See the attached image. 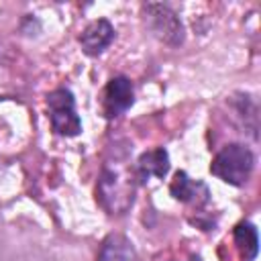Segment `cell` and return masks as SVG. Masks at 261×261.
Masks as SVG:
<instances>
[{
  "label": "cell",
  "mask_w": 261,
  "mask_h": 261,
  "mask_svg": "<svg viewBox=\"0 0 261 261\" xmlns=\"http://www.w3.org/2000/svg\"><path fill=\"white\" fill-rule=\"evenodd\" d=\"M49 120L55 133L63 137H75L82 130V120L75 112V102L69 90L59 88L47 96Z\"/></svg>",
  "instance_id": "obj_4"
},
{
  "label": "cell",
  "mask_w": 261,
  "mask_h": 261,
  "mask_svg": "<svg viewBox=\"0 0 261 261\" xmlns=\"http://www.w3.org/2000/svg\"><path fill=\"white\" fill-rule=\"evenodd\" d=\"M98 200L108 214H124L135 200V173L124 159L106 161L98 179Z\"/></svg>",
  "instance_id": "obj_1"
},
{
  "label": "cell",
  "mask_w": 261,
  "mask_h": 261,
  "mask_svg": "<svg viewBox=\"0 0 261 261\" xmlns=\"http://www.w3.org/2000/svg\"><path fill=\"white\" fill-rule=\"evenodd\" d=\"M143 16L147 29L165 45L177 47L184 41V24L179 16L165 4H145Z\"/></svg>",
  "instance_id": "obj_3"
},
{
  "label": "cell",
  "mask_w": 261,
  "mask_h": 261,
  "mask_svg": "<svg viewBox=\"0 0 261 261\" xmlns=\"http://www.w3.org/2000/svg\"><path fill=\"white\" fill-rule=\"evenodd\" d=\"M190 261H200V259H198V257H192V259H190Z\"/></svg>",
  "instance_id": "obj_11"
},
{
  "label": "cell",
  "mask_w": 261,
  "mask_h": 261,
  "mask_svg": "<svg viewBox=\"0 0 261 261\" xmlns=\"http://www.w3.org/2000/svg\"><path fill=\"white\" fill-rule=\"evenodd\" d=\"M133 100H135V90H133L130 80L124 75H116L104 88V98H102L104 114L108 118L120 116L133 106Z\"/></svg>",
  "instance_id": "obj_5"
},
{
  "label": "cell",
  "mask_w": 261,
  "mask_h": 261,
  "mask_svg": "<svg viewBox=\"0 0 261 261\" xmlns=\"http://www.w3.org/2000/svg\"><path fill=\"white\" fill-rule=\"evenodd\" d=\"M167 171H169V157L167 151L161 147L143 153L137 161V177L143 181L149 177H165Z\"/></svg>",
  "instance_id": "obj_8"
},
{
  "label": "cell",
  "mask_w": 261,
  "mask_h": 261,
  "mask_svg": "<svg viewBox=\"0 0 261 261\" xmlns=\"http://www.w3.org/2000/svg\"><path fill=\"white\" fill-rule=\"evenodd\" d=\"M98 261H137V251L126 237L110 234L100 247Z\"/></svg>",
  "instance_id": "obj_9"
},
{
  "label": "cell",
  "mask_w": 261,
  "mask_h": 261,
  "mask_svg": "<svg viewBox=\"0 0 261 261\" xmlns=\"http://www.w3.org/2000/svg\"><path fill=\"white\" fill-rule=\"evenodd\" d=\"M253 165H255L253 153L245 145L232 143V145L222 147L216 153V157L212 159L210 171H212V175H216L224 184L243 186L249 179V175L253 171Z\"/></svg>",
  "instance_id": "obj_2"
},
{
  "label": "cell",
  "mask_w": 261,
  "mask_h": 261,
  "mask_svg": "<svg viewBox=\"0 0 261 261\" xmlns=\"http://www.w3.org/2000/svg\"><path fill=\"white\" fill-rule=\"evenodd\" d=\"M169 192L175 200L179 202H190V204H202L208 200V188L200 181H194L188 177L186 171H177L171 186H169Z\"/></svg>",
  "instance_id": "obj_7"
},
{
  "label": "cell",
  "mask_w": 261,
  "mask_h": 261,
  "mask_svg": "<svg viewBox=\"0 0 261 261\" xmlns=\"http://www.w3.org/2000/svg\"><path fill=\"white\" fill-rule=\"evenodd\" d=\"M114 39V27L106 20V18H98L94 22H90L82 35H80V45L84 49V53L88 55H100L104 49H108V45Z\"/></svg>",
  "instance_id": "obj_6"
},
{
  "label": "cell",
  "mask_w": 261,
  "mask_h": 261,
  "mask_svg": "<svg viewBox=\"0 0 261 261\" xmlns=\"http://www.w3.org/2000/svg\"><path fill=\"white\" fill-rule=\"evenodd\" d=\"M232 237H234L237 247L243 251L245 261H251V259L257 255V243H259V241H257V230H255V226L249 224V222H241V224L234 226Z\"/></svg>",
  "instance_id": "obj_10"
}]
</instances>
